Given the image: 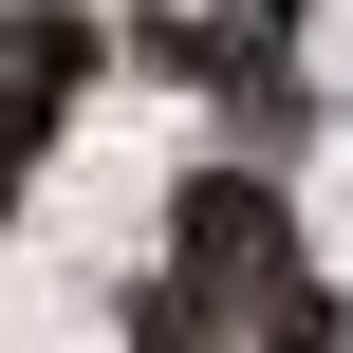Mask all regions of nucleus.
Listing matches in <instances>:
<instances>
[{
  "instance_id": "1",
  "label": "nucleus",
  "mask_w": 353,
  "mask_h": 353,
  "mask_svg": "<svg viewBox=\"0 0 353 353\" xmlns=\"http://www.w3.org/2000/svg\"><path fill=\"white\" fill-rule=\"evenodd\" d=\"M168 279H186V298H223V316H261V298L298 279L279 186H261V168H186V205H168Z\"/></svg>"
},
{
  "instance_id": "2",
  "label": "nucleus",
  "mask_w": 353,
  "mask_h": 353,
  "mask_svg": "<svg viewBox=\"0 0 353 353\" xmlns=\"http://www.w3.org/2000/svg\"><path fill=\"white\" fill-rule=\"evenodd\" d=\"M74 93H93V19H74V0H0V205H19V168L56 149Z\"/></svg>"
},
{
  "instance_id": "3",
  "label": "nucleus",
  "mask_w": 353,
  "mask_h": 353,
  "mask_svg": "<svg viewBox=\"0 0 353 353\" xmlns=\"http://www.w3.org/2000/svg\"><path fill=\"white\" fill-rule=\"evenodd\" d=\"M130 353H223V298H186V279H168V298L130 316Z\"/></svg>"
},
{
  "instance_id": "4",
  "label": "nucleus",
  "mask_w": 353,
  "mask_h": 353,
  "mask_svg": "<svg viewBox=\"0 0 353 353\" xmlns=\"http://www.w3.org/2000/svg\"><path fill=\"white\" fill-rule=\"evenodd\" d=\"M261 353H335V298H298V279H279V298H261Z\"/></svg>"
}]
</instances>
